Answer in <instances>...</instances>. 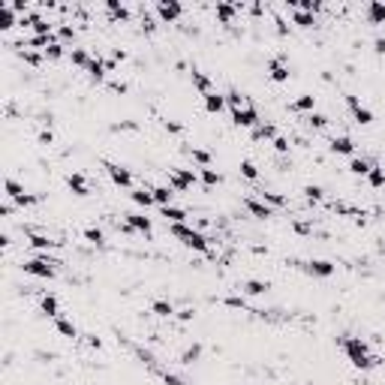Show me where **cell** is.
I'll return each mask as SVG.
<instances>
[{
	"label": "cell",
	"mask_w": 385,
	"mask_h": 385,
	"mask_svg": "<svg viewBox=\"0 0 385 385\" xmlns=\"http://www.w3.org/2000/svg\"><path fill=\"white\" fill-rule=\"evenodd\" d=\"M340 346H343L346 358H349L355 367H361V370L376 367V355H370V349H367V343H364L361 337H340Z\"/></svg>",
	"instance_id": "1"
},
{
	"label": "cell",
	"mask_w": 385,
	"mask_h": 385,
	"mask_svg": "<svg viewBox=\"0 0 385 385\" xmlns=\"http://www.w3.org/2000/svg\"><path fill=\"white\" fill-rule=\"evenodd\" d=\"M172 235L175 238H181L187 247H192V250H199V253H208V238L202 235V232H196V229H190L187 223H172Z\"/></svg>",
	"instance_id": "2"
},
{
	"label": "cell",
	"mask_w": 385,
	"mask_h": 385,
	"mask_svg": "<svg viewBox=\"0 0 385 385\" xmlns=\"http://www.w3.org/2000/svg\"><path fill=\"white\" fill-rule=\"evenodd\" d=\"M55 259H49V256H36V259H30V262H24V271L27 274H33V277H42V280H52L55 277Z\"/></svg>",
	"instance_id": "3"
},
{
	"label": "cell",
	"mask_w": 385,
	"mask_h": 385,
	"mask_svg": "<svg viewBox=\"0 0 385 385\" xmlns=\"http://www.w3.org/2000/svg\"><path fill=\"white\" fill-rule=\"evenodd\" d=\"M192 184H196V175H192V169H172L169 172V187L178 192L190 190Z\"/></svg>",
	"instance_id": "4"
},
{
	"label": "cell",
	"mask_w": 385,
	"mask_h": 385,
	"mask_svg": "<svg viewBox=\"0 0 385 385\" xmlns=\"http://www.w3.org/2000/svg\"><path fill=\"white\" fill-rule=\"evenodd\" d=\"M181 12H184V6H181L178 0H166V3H157V15H160L166 24L178 21V18H181Z\"/></svg>",
	"instance_id": "5"
},
{
	"label": "cell",
	"mask_w": 385,
	"mask_h": 385,
	"mask_svg": "<svg viewBox=\"0 0 385 385\" xmlns=\"http://www.w3.org/2000/svg\"><path fill=\"white\" fill-rule=\"evenodd\" d=\"M106 172H109V178H112L118 187H132V175H129L124 166H118V163H106Z\"/></svg>",
	"instance_id": "6"
},
{
	"label": "cell",
	"mask_w": 385,
	"mask_h": 385,
	"mask_svg": "<svg viewBox=\"0 0 385 385\" xmlns=\"http://www.w3.org/2000/svg\"><path fill=\"white\" fill-rule=\"evenodd\" d=\"M346 106L352 109V115H355V121H358V124H364V127H367V124H373V112H370L367 106H361L355 97H346Z\"/></svg>",
	"instance_id": "7"
},
{
	"label": "cell",
	"mask_w": 385,
	"mask_h": 385,
	"mask_svg": "<svg viewBox=\"0 0 385 385\" xmlns=\"http://www.w3.org/2000/svg\"><path fill=\"white\" fill-rule=\"evenodd\" d=\"M232 121H235L238 127H256V124H259V112L253 109V106L238 109V112H232Z\"/></svg>",
	"instance_id": "8"
},
{
	"label": "cell",
	"mask_w": 385,
	"mask_h": 385,
	"mask_svg": "<svg viewBox=\"0 0 385 385\" xmlns=\"http://www.w3.org/2000/svg\"><path fill=\"white\" fill-rule=\"evenodd\" d=\"M304 271L307 274H316V277H331L334 274V265L325 262V259H313V262H304Z\"/></svg>",
	"instance_id": "9"
},
{
	"label": "cell",
	"mask_w": 385,
	"mask_h": 385,
	"mask_svg": "<svg viewBox=\"0 0 385 385\" xmlns=\"http://www.w3.org/2000/svg\"><path fill=\"white\" fill-rule=\"evenodd\" d=\"M268 72H271L274 81H289V66H286L283 58H274V61L268 64Z\"/></svg>",
	"instance_id": "10"
},
{
	"label": "cell",
	"mask_w": 385,
	"mask_h": 385,
	"mask_svg": "<svg viewBox=\"0 0 385 385\" xmlns=\"http://www.w3.org/2000/svg\"><path fill=\"white\" fill-rule=\"evenodd\" d=\"M226 109V97H220V93H205V112H211V115H220Z\"/></svg>",
	"instance_id": "11"
},
{
	"label": "cell",
	"mask_w": 385,
	"mask_h": 385,
	"mask_svg": "<svg viewBox=\"0 0 385 385\" xmlns=\"http://www.w3.org/2000/svg\"><path fill=\"white\" fill-rule=\"evenodd\" d=\"M244 208H247L253 217H259V220H268V217H271V208H268L265 202H256V199H244Z\"/></svg>",
	"instance_id": "12"
},
{
	"label": "cell",
	"mask_w": 385,
	"mask_h": 385,
	"mask_svg": "<svg viewBox=\"0 0 385 385\" xmlns=\"http://www.w3.org/2000/svg\"><path fill=\"white\" fill-rule=\"evenodd\" d=\"M127 223L132 229H138L141 235H151V220H148L145 214H127Z\"/></svg>",
	"instance_id": "13"
},
{
	"label": "cell",
	"mask_w": 385,
	"mask_h": 385,
	"mask_svg": "<svg viewBox=\"0 0 385 385\" xmlns=\"http://www.w3.org/2000/svg\"><path fill=\"white\" fill-rule=\"evenodd\" d=\"M15 24V9L12 3H0V30H9Z\"/></svg>",
	"instance_id": "14"
},
{
	"label": "cell",
	"mask_w": 385,
	"mask_h": 385,
	"mask_svg": "<svg viewBox=\"0 0 385 385\" xmlns=\"http://www.w3.org/2000/svg\"><path fill=\"white\" fill-rule=\"evenodd\" d=\"M66 187L75 192V196H90V190H87V181H84L81 175H69V178H66Z\"/></svg>",
	"instance_id": "15"
},
{
	"label": "cell",
	"mask_w": 385,
	"mask_h": 385,
	"mask_svg": "<svg viewBox=\"0 0 385 385\" xmlns=\"http://www.w3.org/2000/svg\"><path fill=\"white\" fill-rule=\"evenodd\" d=\"M106 69H109V64H106V61H100V58H90V64H87V72H90V78H93V81H103V78H106Z\"/></svg>",
	"instance_id": "16"
},
{
	"label": "cell",
	"mask_w": 385,
	"mask_h": 385,
	"mask_svg": "<svg viewBox=\"0 0 385 385\" xmlns=\"http://www.w3.org/2000/svg\"><path fill=\"white\" fill-rule=\"evenodd\" d=\"M313 106H316V97H310V93H301V97H298V100H295L289 109H292V112H313Z\"/></svg>",
	"instance_id": "17"
},
{
	"label": "cell",
	"mask_w": 385,
	"mask_h": 385,
	"mask_svg": "<svg viewBox=\"0 0 385 385\" xmlns=\"http://www.w3.org/2000/svg\"><path fill=\"white\" fill-rule=\"evenodd\" d=\"M160 211H163V217H166L169 223H184V220H187V211H184V208L166 205V208H160Z\"/></svg>",
	"instance_id": "18"
},
{
	"label": "cell",
	"mask_w": 385,
	"mask_h": 385,
	"mask_svg": "<svg viewBox=\"0 0 385 385\" xmlns=\"http://www.w3.org/2000/svg\"><path fill=\"white\" fill-rule=\"evenodd\" d=\"M367 21H370V24H382L385 21V3H367Z\"/></svg>",
	"instance_id": "19"
},
{
	"label": "cell",
	"mask_w": 385,
	"mask_h": 385,
	"mask_svg": "<svg viewBox=\"0 0 385 385\" xmlns=\"http://www.w3.org/2000/svg\"><path fill=\"white\" fill-rule=\"evenodd\" d=\"M192 84H196V87H199V90H202V97H205V93H211V78H208V75H205V72H202V69H196V66H192Z\"/></svg>",
	"instance_id": "20"
},
{
	"label": "cell",
	"mask_w": 385,
	"mask_h": 385,
	"mask_svg": "<svg viewBox=\"0 0 385 385\" xmlns=\"http://www.w3.org/2000/svg\"><path fill=\"white\" fill-rule=\"evenodd\" d=\"M331 151H334V154H352L355 145H352V138L340 135V138H331Z\"/></svg>",
	"instance_id": "21"
},
{
	"label": "cell",
	"mask_w": 385,
	"mask_h": 385,
	"mask_svg": "<svg viewBox=\"0 0 385 385\" xmlns=\"http://www.w3.org/2000/svg\"><path fill=\"white\" fill-rule=\"evenodd\" d=\"M151 192H154V202H157L160 208H166V205L172 202V196H175V190H172V187H154Z\"/></svg>",
	"instance_id": "22"
},
{
	"label": "cell",
	"mask_w": 385,
	"mask_h": 385,
	"mask_svg": "<svg viewBox=\"0 0 385 385\" xmlns=\"http://www.w3.org/2000/svg\"><path fill=\"white\" fill-rule=\"evenodd\" d=\"M106 9H109V15H112L115 21H127V18H129V9H127V6H121V3H115V0H109V3H106Z\"/></svg>",
	"instance_id": "23"
},
{
	"label": "cell",
	"mask_w": 385,
	"mask_h": 385,
	"mask_svg": "<svg viewBox=\"0 0 385 385\" xmlns=\"http://www.w3.org/2000/svg\"><path fill=\"white\" fill-rule=\"evenodd\" d=\"M370 169H373V166H370V160H364V157H355V160L349 163V172H352V175H370Z\"/></svg>",
	"instance_id": "24"
},
{
	"label": "cell",
	"mask_w": 385,
	"mask_h": 385,
	"mask_svg": "<svg viewBox=\"0 0 385 385\" xmlns=\"http://www.w3.org/2000/svg\"><path fill=\"white\" fill-rule=\"evenodd\" d=\"M292 21H295L298 27H313V24H316V18H313V12H304V9H295V15H292Z\"/></svg>",
	"instance_id": "25"
},
{
	"label": "cell",
	"mask_w": 385,
	"mask_h": 385,
	"mask_svg": "<svg viewBox=\"0 0 385 385\" xmlns=\"http://www.w3.org/2000/svg\"><path fill=\"white\" fill-rule=\"evenodd\" d=\"M42 313L52 316V319L61 316V313H58V298H55V295H42Z\"/></svg>",
	"instance_id": "26"
},
{
	"label": "cell",
	"mask_w": 385,
	"mask_h": 385,
	"mask_svg": "<svg viewBox=\"0 0 385 385\" xmlns=\"http://www.w3.org/2000/svg\"><path fill=\"white\" fill-rule=\"evenodd\" d=\"M217 18H220L223 24H232V18H235V6H229V3H217Z\"/></svg>",
	"instance_id": "27"
},
{
	"label": "cell",
	"mask_w": 385,
	"mask_h": 385,
	"mask_svg": "<svg viewBox=\"0 0 385 385\" xmlns=\"http://www.w3.org/2000/svg\"><path fill=\"white\" fill-rule=\"evenodd\" d=\"M55 328H58L64 337H75V334H78V331H75V325H72L69 319H64V316H58V319H55Z\"/></svg>",
	"instance_id": "28"
},
{
	"label": "cell",
	"mask_w": 385,
	"mask_h": 385,
	"mask_svg": "<svg viewBox=\"0 0 385 385\" xmlns=\"http://www.w3.org/2000/svg\"><path fill=\"white\" fill-rule=\"evenodd\" d=\"M132 202L141 205V208H151V205H154V192L151 190H135L132 192Z\"/></svg>",
	"instance_id": "29"
},
{
	"label": "cell",
	"mask_w": 385,
	"mask_h": 385,
	"mask_svg": "<svg viewBox=\"0 0 385 385\" xmlns=\"http://www.w3.org/2000/svg\"><path fill=\"white\" fill-rule=\"evenodd\" d=\"M268 289H271V286L262 283V280H247V283H244V292H247V295H262V292H268Z\"/></svg>",
	"instance_id": "30"
},
{
	"label": "cell",
	"mask_w": 385,
	"mask_h": 385,
	"mask_svg": "<svg viewBox=\"0 0 385 385\" xmlns=\"http://www.w3.org/2000/svg\"><path fill=\"white\" fill-rule=\"evenodd\" d=\"M202 181H205L208 187H220V184H223V175L214 172V169H202Z\"/></svg>",
	"instance_id": "31"
},
{
	"label": "cell",
	"mask_w": 385,
	"mask_h": 385,
	"mask_svg": "<svg viewBox=\"0 0 385 385\" xmlns=\"http://www.w3.org/2000/svg\"><path fill=\"white\" fill-rule=\"evenodd\" d=\"M58 241H52L49 235H30V247H36V250H49V247H55Z\"/></svg>",
	"instance_id": "32"
},
{
	"label": "cell",
	"mask_w": 385,
	"mask_h": 385,
	"mask_svg": "<svg viewBox=\"0 0 385 385\" xmlns=\"http://www.w3.org/2000/svg\"><path fill=\"white\" fill-rule=\"evenodd\" d=\"M190 154H192V160H196L202 169H208V166H211V154H208V151H202V148H192Z\"/></svg>",
	"instance_id": "33"
},
{
	"label": "cell",
	"mask_w": 385,
	"mask_h": 385,
	"mask_svg": "<svg viewBox=\"0 0 385 385\" xmlns=\"http://www.w3.org/2000/svg\"><path fill=\"white\" fill-rule=\"evenodd\" d=\"M69 58H72V64H75V66H84V69H87V64H90V58H87V52H84V49H72V55H69Z\"/></svg>",
	"instance_id": "34"
},
{
	"label": "cell",
	"mask_w": 385,
	"mask_h": 385,
	"mask_svg": "<svg viewBox=\"0 0 385 385\" xmlns=\"http://www.w3.org/2000/svg\"><path fill=\"white\" fill-rule=\"evenodd\" d=\"M151 310H154L157 316H172V313H175V307H172L169 301H154V307H151Z\"/></svg>",
	"instance_id": "35"
},
{
	"label": "cell",
	"mask_w": 385,
	"mask_h": 385,
	"mask_svg": "<svg viewBox=\"0 0 385 385\" xmlns=\"http://www.w3.org/2000/svg\"><path fill=\"white\" fill-rule=\"evenodd\" d=\"M241 175H244V178H250V181H256V178H259V169L250 163V160H244V163H241Z\"/></svg>",
	"instance_id": "36"
},
{
	"label": "cell",
	"mask_w": 385,
	"mask_h": 385,
	"mask_svg": "<svg viewBox=\"0 0 385 385\" xmlns=\"http://www.w3.org/2000/svg\"><path fill=\"white\" fill-rule=\"evenodd\" d=\"M226 103H229V106H232V112H238V109H241V106H244V97H241V93H238V90H229V97H226Z\"/></svg>",
	"instance_id": "37"
},
{
	"label": "cell",
	"mask_w": 385,
	"mask_h": 385,
	"mask_svg": "<svg viewBox=\"0 0 385 385\" xmlns=\"http://www.w3.org/2000/svg\"><path fill=\"white\" fill-rule=\"evenodd\" d=\"M370 184L373 187H385V169H376V166L370 169Z\"/></svg>",
	"instance_id": "38"
},
{
	"label": "cell",
	"mask_w": 385,
	"mask_h": 385,
	"mask_svg": "<svg viewBox=\"0 0 385 385\" xmlns=\"http://www.w3.org/2000/svg\"><path fill=\"white\" fill-rule=\"evenodd\" d=\"M256 138H277V129L271 124H262V127H256Z\"/></svg>",
	"instance_id": "39"
},
{
	"label": "cell",
	"mask_w": 385,
	"mask_h": 385,
	"mask_svg": "<svg viewBox=\"0 0 385 385\" xmlns=\"http://www.w3.org/2000/svg\"><path fill=\"white\" fill-rule=\"evenodd\" d=\"M304 196H307L310 202H319L322 196H325V190H322V187H316V184H310V187H304Z\"/></svg>",
	"instance_id": "40"
},
{
	"label": "cell",
	"mask_w": 385,
	"mask_h": 385,
	"mask_svg": "<svg viewBox=\"0 0 385 385\" xmlns=\"http://www.w3.org/2000/svg\"><path fill=\"white\" fill-rule=\"evenodd\" d=\"M21 187H18V181H12V178H6V196H9V199H18V196H21Z\"/></svg>",
	"instance_id": "41"
},
{
	"label": "cell",
	"mask_w": 385,
	"mask_h": 385,
	"mask_svg": "<svg viewBox=\"0 0 385 385\" xmlns=\"http://www.w3.org/2000/svg\"><path fill=\"white\" fill-rule=\"evenodd\" d=\"M199 352H202V346H199V343H196V346H190V349H187V352H184V355H181V361H184V364H192V361H196V358H199Z\"/></svg>",
	"instance_id": "42"
},
{
	"label": "cell",
	"mask_w": 385,
	"mask_h": 385,
	"mask_svg": "<svg viewBox=\"0 0 385 385\" xmlns=\"http://www.w3.org/2000/svg\"><path fill=\"white\" fill-rule=\"evenodd\" d=\"M45 58H52V61H58V58H64V45H61V42H55V45H49V49H45Z\"/></svg>",
	"instance_id": "43"
},
{
	"label": "cell",
	"mask_w": 385,
	"mask_h": 385,
	"mask_svg": "<svg viewBox=\"0 0 385 385\" xmlns=\"http://www.w3.org/2000/svg\"><path fill=\"white\" fill-rule=\"evenodd\" d=\"M84 238H87L90 244H97V247L103 244V232H100V229H87V232H84Z\"/></svg>",
	"instance_id": "44"
},
{
	"label": "cell",
	"mask_w": 385,
	"mask_h": 385,
	"mask_svg": "<svg viewBox=\"0 0 385 385\" xmlns=\"http://www.w3.org/2000/svg\"><path fill=\"white\" fill-rule=\"evenodd\" d=\"M307 124H310V127H316V129H322V127H325V124H328V118H325V115H313V112H310V118H307Z\"/></svg>",
	"instance_id": "45"
},
{
	"label": "cell",
	"mask_w": 385,
	"mask_h": 385,
	"mask_svg": "<svg viewBox=\"0 0 385 385\" xmlns=\"http://www.w3.org/2000/svg\"><path fill=\"white\" fill-rule=\"evenodd\" d=\"M262 199H265V202H271V205H283V202H286L280 192H268V190L262 192Z\"/></svg>",
	"instance_id": "46"
},
{
	"label": "cell",
	"mask_w": 385,
	"mask_h": 385,
	"mask_svg": "<svg viewBox=\"0 0 385 385\" xmlns=\"http://www.w3.org/2000/svg\"><path fill=\"white\" fill-rule=\"evenodd\" d=\"M58 36H61V39H75V27H69V24L58 27Z\"/></svg>",
	"instance_id": "47"
},
{
	"label": "cell",
	"mask_w": 385,
	"mask_h": 385,
	"mask_svg": "<svg viewBox=\"0 0 385 385\" xmlns=\"http://www.w3.org/2000/svg\"><path fill=\"white\" fill-rule=\"evenodd\" d=\"M163 379H166V385H187L184 379H181V376H175V373H169V370L163 373Z\"/></svg>",
	"instance_id": "48"
},
{
	"label": "cell",
	"mask_w": 385,
	"mask_h": 385,
	"mask_svg": "<svg viewBox=\"0 0 385 385\" xmlns=\"http://www.w3.org/2000/svg\"><path fill=\"white\" fill-rule=\"evenodd\" d=\"M21 58H24L27 64H33V66H39V64H42V58H39V55H33V52H21Z\"/></svg>",
	"instance_id": "49"
},
{
	"label": "cell",
	"mask_w": 385,
	"mask_h": 385,
	"mask_svg": "<svg viewBox=\"0 0 385 385\" xmlns=\"http://www.w3.org/2000/svg\"><path fill=\"white\" fill-rule=\"evenodd\" d=\"M274 148H277V151H280V154H286V151H289V141H286V138H280V135H277V138H274Z\"/></svg>",
	"instance_id": "50"
},
{
	"label": "cell",
	"mask_w": 385,
	"mask_h": 385,
	"mask_svg": "<svg viewBox=\"0 0 385 385\" xmlns=\"http://www.w3.org/2000/svg\"><path fill=\"white\" fill-rule=\"evenodd\" d=\"M163 127L169 129V132H175V135H178V132H184V127H181V124H175V121H163Z\"/></svg>",
	"instance_id": "51"
},
{
	"label": "cell",
	"mask_w": 385,
	"mask_h": 385,
	"mask_svg": "<svg viewBox=\"0 0 385 385\" xmlns=\"http://www.w3.org/2000/svg\"><path fill=\"white\" fill-rule=\"evenodd\" d=\"M141 24H145V30H154V27H157V24H154V18H151L148 12H145V18H141Z\"/></svg>",
	"instance_id": "52"
},
{
	"label": "cell",
	"mask_w": 385,
	"mask_h": 385,
	"mask_svg": "<svg viewBox=\"0 0 385 385\" xmlns=\"http://www.w3.org/2000/svg\"><path fill=\"white\" fill-rule=\"evenodd\" d=\"M109 87H112V90H115V93H124V90H127V84H124V81H112V84H109Z\"/></svg>",
	"instance_id": "53"
},
{
	"label": "cell",
	"mask_w": 385,
	"mask_h": 385,
	"mask_svg": "<svg viewBox=\"0 0 385 385\" xmlns=\"http://www.w3.org/2000/svg\"><path fill=\"white\" fill-rule=\"evenodd\" d=\"M138 358H141L145 364H154V355H151V352H145V349H138Z\"/></svg>",
	"instance_id": "54"
},
{
	"label": "cell",
	"mask_w": 385,
	"mask_h": 385,
	"mask_svg": "<svg viewBox=\"0 0 385 385\" xmlns=\"http://www.w3.org/2000/svg\"><path fill=\"white\" fill-rule=\"evenodd\" d=\"M112 61H115V64H118V61H127V52H124V49H118V52L112 55Z\"/></svg>",
	"instance_id": "55"
},
{
	"label": "cell",
	"mask_w": 385,
	"mask_h": 385,
	"mask_svg": "<svg viewBox=\"0 0 385 385\" xmlns=\"http://www.w3.org/2000/svg\"><path fill=\"white\" fill-rule=\"evenodd\" d=\"M229 307H244V298H226Z\"/></svg>",
	"instance_id": "56"
},
{
	"label": "cell",
	"mask_w": 385,
	"mask_h": 385,
	"mask_svg": "<svg viewBox=\"0 0 385 385\" xmlns=\"http://www.w3.org/2000/svg\"><path fill=\"white\" fill-rule=\"evenodd\" d=\"M376 52H379V55H385V39H376Z\"/></svg>",
	"instance_id": "57"
}]
</instances>
